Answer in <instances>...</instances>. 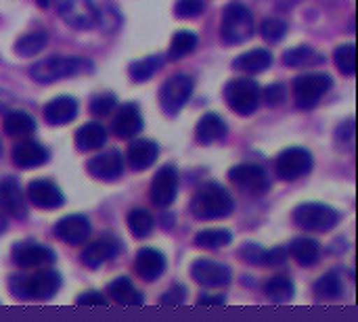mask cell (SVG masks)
Listing matches in <instances>:
<instances>
[{"label":"cell","mask_w":358,"mask_h":322,"mask_svg":"<svg viewBox=\"0 0 358 322\" xmlns=\"http://www.w3.org/2000/svg\"><path fill=\"white\" fill-rule=\"evenodd\" d=\"M61 275L57 270L50 268H42L34 275H13L8 279V287L10 293L17 300H38V302H46L50 300L59 289H61Z\"/></svg>","instance_id":"obj_1"},{"label":"cell","mask_w":358,"mask_h":322,"mask_svg":"<svg viewBox=\"0 0 358 322\" xmlns=\"http://www.w3.org/2000/svg\"><path fill=\"white\" fill-rule=\"evenodd\" d=\"M233 210H235V201H233L231 193L224 186H220L218 182L203 184L191 201V212L201 220L227 218L233 214Z\"/></svg>","instance_id":"obj_2"},{"label":"cell","mask_w":358,"mask_h":322,"mask_svg":"<svg viewBox=\"0 0 358 322\" xmlns=\"http://www.w3.org/2000/svg\"><path fill=\"white\" fill-rule=\"evenodd\" d=\"M92 69V63L82 57H48L29 67V75L40 84L59 82L65 78H73L78 73H86Z\"/></svg>","instance_id":"obj_3"},{"label":"cell","mask_w":358,"mask_h":322,"mask_svg":"<svg viewBox=\"0 0 358 322\" xmlns=\"http://www.w3.org/2000/svg\"><path fill=\"white\" fill-rule=\"evenodd\" d=\"M256 23H254V15L245 4L239 2H231L224 13H222V25H220V36L224 44H241L245 40H250L254 36Z\"/></svg>","instance_id":"obj_4"},{"label":"cell","mask_w":358,"mask_h":322,"mask_svg":"<svg viewBox=\"0 0 358 322\" xmlns=\"http://www.w3.org/2000/svg\"><path fill=\"white\" fill-rule=\"evenodd\" d=\"M342 220V214L325 203H302L294 210V222L310 233H327L336 228Z\"/></svg>","instance_id":"obj_5"},{"label":"cell","mask_w":358,"mask_h":322,"mask_svg":"<svg viewBox=\"0 0 358 322\" xmlns=\"http://www.w3.org/2000/svg\"><path fill=\"white\" fill-rule=\"evenodd\" d=\"M224 98H227V105L239 113V115H252L260 101H262V90L260 86L250 80V78H237V80H231L224 88Z\"/></svg>","instance_id":"obj_6"},{"label":"cell","mask_w":358,"mask_h":322,"mask_svg":"<svg viewBox=\"0 0 358 322\" xmlns=\"http://www.w3.org/2000/svg\"><path fill=\"white\" fill-rule=\"evenodd\" d=\"M331 86L334 80L327 73H302L294 80V101L300 109H313Z\"/></svg>","instance_id":"obj_7"},{"label":"cell","mask_w":358,"mask_h":322,"mask_svg":"<svg viewBox=\"0 0 358 322\" xmlns=\"http://www.w3.org/2000/svg\"><path fill=\"white\" fill-rule=\"evenodd\" d=\"M310 170H313V155H310V151H306L302 147L285 149L275 159V174L279 180H285V182H294L302 176H306Z\"/></svg>","instance_id":"obj_8"},{"label":"cell","mask_w":358,"mask_h":322,"mask_svg":"<svg viewBox=\"0 0 358 322\" xmlns=\"http://www.w3.org/2000/svg\"><path fill=\"white\" fill-rule=\"evenodd\" d=\"M191 92H193V80L189 75L176 73V75L168 78L159 90V105H162L164 113L176 115L187 105Z\"/></svg>","instance_id":"obj_9"},{"label":"cell","mask_w":358,"mask_h":322,"mask_svg":"<svg viewBox=\"0 0 358 322\" xmlns=\"http://www.w3.org/2000/svg\"><path fill=\"white\" fill-rule=\"evenodd\" d=\"M63 21L76 29H90L99 23V8L92 0H55Z\"/></svg>","instance_id":"obj_10"},{"label":"cell","mask_w":358,"mask_h":322,"mask_svg":"<svg viewBox=\"0 0 358 322\" xmlns=\"http://www.w3.org/2000/svg\"><path fill=\"white\" fill-rule=\"evenodd\" d=\"M229 180H231L235 186H239L241 191L252 193V195L266 193V189L271 186L268 174H266L264 168L258 166V163H241V166L231 168Z\"/></svg>","instance_id":"obj_11"},{"label":"cell","mask_w":358,"mask_h":322,"mask_svg":"<svg viewBox=\"0 0 358 322\" xmlns=\"http://www.w3.org/2000/svg\"><path fill=\"white\" fill-rule=\"evenodd\" d=\"M191 277L195 279V283H199L201 287H208V289H220V287H227L233 279V272L229 266L220 264V262H214V260H208V258H201V260H195L193 266H191Z\"/></svg>","instance_id":"obj_12"},{"label":"cell","mask_w":358,"mask_h":322,"mask_svg":"<svg viewBox=\"0 0 358 322\" xmlns=\"http://www.w3.org/2000/svg\"><path fill=\"white\" fill-rule=\"evenodd\" d=\"M86 170L96 180L113 182V180H117L124 174V155L117 149L99 153V155L90 157V161L86 163Z\"/></svg>","instance_id":"obj_13"},{"label":"cell","mask_w":358,"mask_h":322,"mask_svg":"<svg viewBox=\"0 0 358 322\" xmlns=\"http://www.w3.org/2000/svg\"><path fill=\"white\" fill-rule=\"evenodd\" d=\"M178 193V174L174 166H162L151 180V201L157 207H168L174 203Z\"/></svg>","instance_id":"obj_14"},{"label":"cell","mask_w":358,"mask_h":322,"mask_svg":"<svg viewBox=\"0 0 358 322\" xmlns=\"http://www.w3.org/2000/svg\"><path fill=\"white\" fill-rule=\"evenodd\" d=\"M13 260L21 268H44L55 262V251L46 245L25 241L15 245L13 249Z\"/></svg>","instance_id":"obj_15"},{"label":"cell","mask_w":358,"mask_h":322,"mask_svg":"<svg viewBox=\"0 0 358 322\" xmlns=\"http://www.w3.org/2000/svg\"><path fill=\"white\" fill-rule=\"evenodd\" d=\"M27 199L31 201V205H36L40 210H57L65 203L61 189L48 178L31 180L27 186Z\"/></svg>","instance_id":"obj_16"},{"label":"cell","mask_w":358,"mask_h":322,"mask_svg":"<svg viewBox=\"0 0 358 322\" xmlns=\"http://www.w3.org/2000/svg\"><path fill=\"white\" fill-rule=\"evenodd\" d=\"M90 222L82 214H71L55 224V235L67 245H82L90 237Z\"/></svg>","instance_id":"obj_17"},{"label":"cell","mask_w":358,"mask_h":322,"mask_svg":"<svg viewBox=\"0 0 358 322\" xmlns=\"http://www.w3.org/2000/svg\"><path fill=\"white\" fill-rule=\"evenodd\" d=\"M13 163L21 170H31V168H40L48 161V149L36 140L23 138L13 147Z\"/></svg>","instance_id":"obj_18"},{"label":"cell","mask_w":358,"mask_h":322,"mask_svg":"<svg viewBox=\"0 0 358 322\" xmlns=\"http://www.w3.org/2000/svg\"><path fill=\"white\" fill-rule=\"evenodd\" d=\"M0 207L13 218H25L27 205H25V195L17 178L6 176L0 182Z\"/></svg>","instance_id":"obj_19"},{"label":"cell","mask_w":358,"mask_h":322,"mask_svg":"<svg viewBox=\"0 0 358 322\" xmlns=\"http://www.w3.org/2000/svg\"><path fill=\"white\" fill-rule=\"evenodd\" d=\"M120 249H122V245H120V241L115 237L103 235L101 239H96L94 243H90L82 251V264L88 266V268H99L107 260H113L120 254Z\"/></svg>","instance_id":"obj_20"},{"label":"cell","mask_w":358,"mask_h":322,"mask_svg":"<svg viewBox=\"0 0 358 322\" xmlns=\"http://www.w3.org/2000/svg\"><path fill=\"white\" fill-rule=\"evenodd\" d=\"M166 270V258L162 251L153 249V247H145L136 254V260H134V272L151 283V281H157Z\"/></svg>","instance_id":"obj_21"},{"label":"cell","mask_w":358,"mask_h":322,"mask_svg":"<svg viewBox=\"0 0 358 322\" xmlns=\"http://www.w3.org/2000/svg\"><path fill=\"white\" fill-rule=\"evenodd\" d=\"M143 130V115L134 103H126L117 109L113 117V132L120 138H132Z\"/></svg>","instance_id":"obj_22"},{"label":"cell","mask_w":358,"mask_h":322,"mask_svg":"<svg viewBox=\"0 0 358 322\" xmlns=\"http://www.w3.org/2000/svg\"><path fill=\"white\" fill-rule=\"evenodd\" d=\"M78 115V101L71 96H57L44 107V119L50 126H65Z\"/></svg>","instance_id":"obj_23"},{"label":"cell","mask_w":358,"mask_h":322,"mask_svg":"<svg viewBox=\"0 0 358 322\" xmlns=\"http://www.w3.org/2000/svg\"><path fill=\"white\" fill-rule=\"evenodd\" d=\"M157 153H159L157 142H153L149 138H136L128 147V163L132 170H147L155 163Z\"/></svg>","instance_id":"obj_24"},{"label":"cell","mask_w":358,"mask_h":322,"mask_svg":"<svg viewBox=\"0 0 358 322\" xmlns=\"http://www.w3.org/2000/svg\"><path fill=\"white\" fill-rule=\"evenodd\" d=\"M227 134V124L218 113H206L195 128V138L201 145H212Z\"/></svg>","instance_id":"obj_25"},{"label":"cell","mask_w":358,"mask_h":322,"mask_svg":"<svg viewBox=\"0 0 358 322\" xmlns=\"http://www.w3.org/2000/svg\"><path fill=\"white\" fill-rule=\"evenodd\" d=\"M107 142V130L103 124L99 122H90L84 124L78 132H76V147L80 151H96Z\"/></svg>","instance_id":"obj_26"},{"label":"cell","mask_w":358,"mask_h":322,"mask_svg":"<svg viewBox=\"0 0 358 322\" xmlns=\"http://www.w3.org/2000/svg\"><path fill=\"white\" fill-rule=\"evenodd\" d=\"M287 251L300 266H315L321 260V245L315 239H308V237L294 239Z\"/></svg>","instance_id":"obj_27"},{"label":"cell","mask_w":358,"mask_h":322,"mask_svg":"<svg viewBox=\"0 0 358 322\" xmlns=\"http://www.w3.org/2000/svg\"><path fill=\"white\" fill-rule=\"evenodd\" d=\"M271 63H273V54H271L266 48H254V50H248V52L239 54V57L233 61V67L239 69V71L258 73V71L268 69Z\"/></svg>","instance_id":"obj_28"},{"label":"cell","mask_w":358,"mask_h":322,"mask_svg":"<svg viewBox=\"0 0 358 322\" xmlns=\"http://www.w3.org/2000/svg\"><path fill=\"white\" fill-rule=\"evenodd\" d=\"M109 298L122 306H143V302H145L143 293L126 277H120L109 285Z\"/></svg>","instance_id":"obj_29"},{"label":"cell","mask_w":358,"mask_h":322,"mask_svg":"<svg viewBox=\"0 0 358 322\" xmlns=\"http://www.w3.org/2000/svg\"><path fill=\"white\" fill-rule=\"evenodd\" d=\"M2 128L6 132V136H10V138H27L34 134L36 122L25 111H10L2 122Z\"/></svg>","instance_id":"obj_30"},{"label":"cell","mask_w":358,"mask_h":322,"mask_svg":"<svg viewBox=\"0 0 358 322\" xmlns=\"http://www.w3.org/2000/svg\"><path fill=\"white\" fill-rule=\"evenodd\" d=\"M197 34L195 31H189V29H180L172 36V42H170V48H168V57L170 61H180L185 59L187 54H191L195 48H197Z\"/></svg>","instance_id":"obj_31"},{"label":"cell","mask_w":358,"mask_h":322,"mask_svg":"<svg viewBox=\"0 0 358 322\" xmlns=\"http://www.w3.org/2000/svg\"><path fill=\"white\" fill-rule=\"evenodd\" d=\"M164 67V57L162 54H149L145 59H138L134 63H130L128 73L134 82H147L151 80L159 69Z\"/></svg>","instance_id":"obj_32"},{"label":"cell","mask_w":358,"mask_h":322,"mask_svg":"<svg viewBox=\"0 0 358 322\" xmlns=\"http://www.w3.org/2000/svg\"><path fill=\"white\" fill-rule=\"evenodd\" d=\"M231 241H233V235L227 228H206V230L197 233V237H195V245L201 249H220V247L229 245Z\"/></svg>","instance_id":"obj_33"},{"label":"cell","mask_w":358,"mask_h":322,"mask_svg":"<svg viewBox=\"0 0 358 322\" xmlns=\"http://www.w3.org/2000/svg\"><path fill=\"white\" fill-rule=\"evenodd\" d=\"M266 295H268V300L271 302H275V304H287V302H292V298H294V283L287 279V277H273V279H268V283H266Z\"/></svg>","instance_id":"obj_34"},{"label":"cell","mask_w":358,"mask_h":322,"mask_svg":"<svg viewBox=\"0 0 358 322\" xmlns=\"http://www.w3.org/2000/svg\"><path fill=\"white\" fill-rule=\"evenodd\" d=\"M153 226H155V220H153V216H151L147 210L136 207V210H132V212L128 214V228H130V233H132L136 239L149 237V235L153 233Z\"/></svg>","instance_id":"obj_35"},{"label":"cell","mask_w":358,"mask_h":322,"mask_svg":"<svg viewBox=\"0 0 358 322\" xmlns=\"http://www.w3.org/2000/svg\"><path fill=\"white\" fill-rule=\"evenodd\" d=\"M44 46H46V34L44 31H29L15 42V52L21 57H31V54H38Z\"/></svg>","instance_id":"obj_36"},{"label":"cell","mask_w":358,"mask_h":322,"mask_svg":"<svg viewBox=\"0 0 358 322\" xmlns=\"http://www.w3.org/2000/svg\"><path fill=\"white\" fill-rule=\"evenodd\" d=\"M315 291H317V295L323 298V300H336V298L342 295L344 285H342V279L338 277V272H327V275H323V277L317 281Z\"/></svg>","instance_id":"obj_37"},{"label":"cell","mask_w":358,"mask_h":322,"mask_svg":"<svg viewBox=\"0 0 358 322\" xmlns=\"http://www.w3.org/2000/svg\"><path fill=\"white\" fill-rule=\"evenodd\" d=\"M317 61H321V59L317 57V52L310 46H296L283 54V63L287 67H304V65H310Z\"/></svg>","instance_id":"obj_38"},{"label":"cell","mask_w":358,"mask_h":322,"mask_svg":"<svg viewBox=\"0 0 358 322\" xmlns=\"http://www.w3.org/2000/svg\"><path fill=\"white\" fill-rule=\"evenodd\" d=\"M336 65L344 75H355V71H357V46L355 44H342L336 50Z\"/></svg>","instance_id":"obj_39"},{"label":"cell","mask_w":358,"mask_h":322,"mask_svg":"<svg viewBox=\"0 0 358 322\" xmlns=\"http://www.w3.org/2000/svg\"><path fill=\"white\" fill-rule=\"evenodd\" d=\"M260 34L268 40V42H281L287 34V23L283 19H275V17H268L262 21L260 25Z\"/></svg>","instance_id":"obj_40"},{"label":"cell","mask_w":358,"mask_h":322,"mask_svg":"<svg viewBox=\"0 0 358 322\" xmlns=\"http://www.w3.org/2000/svg\"><path fill=\"white\" fill-rule=\"evenodd\" d=\"M115 105H117L115 96H113L111 92H103V94H96V96L90 101V111H92V115H96V117H105V115H109V113L115 109Z\"/></svg>","instance_id":"obj_41"},{"label":"cell","mask_w":358,"mask_h":322,"mask_svg":"<svg viewBox=\"0 0 358 322\" xmlns=\"http://www.w3.org/2000/svg\"><path fill=\"white\" fill-rule=\"evenodd\" d=\"M203 8H206L203 0H178L174 6V13L180 19H193V17H199Z\"/></svg>","instance_id":"obj_42"},{"label":"cell","mask_w":358,"mask_h":322,"mask_svg":"<svg viewBox=\"0 0 358 322\" xmlns=\"http://www.w3.org/2000/svg\"><path fill=\"white\" fill-rule=\"evenodd\" d=\"M239 256H241L248 264H252V266H262V264H266V249H262V247L256 245V243H245V245L239 249Z\"/></svg>","instance_id":"obj_43"},{"label":"cell","mask_w":358,"mask_h":322,"mask_svg":"<svg viewBox=\"0 0 358 322\" xmlns=\"http://www.w3.org/2000/svg\"><path fill=\"white\" fill-rule=\"evenodd\" d=\"M262 98L271 105V107H277L285 101V88L281 84H273L268 86L264 92H262Z\"/></svg>","instance_id":"obj_44"},{"label":"cell","mask_w":358,"mask_h":322,"mask_svg":"<svg viewBox=\"0 0 358 322\" xmlns=\"http://www.w3.org/2000/svg\"><path fill=\"white\" fill-rule=\"evenodd\" d=\"M185 298H187V291L178 285V287H172L168 293H164L162 295V304L164 306H182V302H185Z\"/></svg>","instance_id":"obj_45"},{"label":"cell","mask_w":358,"mask_h":322,"mask_svg":"<svg viewBox=\"0 0 358 322\" xmlns=\"http://www.w3.org/2000/svg\"><path fill=\"white\" fill-rule=\"evenodd\" d=\"M78 306H107V298L96 291H86L78 298Z\"/></svg>","instance_id":"obj_46"},{"label":"cell","mask_w":358,"mask_h":322,"mask_svg":"<svg viewBox=\"0 0 358 322\" xmlns=\"http://www.w3.org/2000/svg\"><path fill=\"white\" fill-rule=\"evenodd\" d=\"M287 258H289L287 247H275V249L266 251V264H271V266H279V264L287 262Z\"/></svg>","instance_id":"obj_47"},{"label":"cell","mask_w":358,"mask_h":322,"mask_svg":"<svg viewBox=\"0 0 358 322\" xmlns=\"http://www.w3.org/2000/svg\"><path fill=\"white\" fill-rule=\"evenodd\" d=\"M199 306H222L224 304V295H201L199 298V302H197Z\"/></svg>","instance_id":"obj_48"},{"label":"cell","mask_w":358,"mask_h":322,"mask_svg":"<svg viewBox=\"0 0 358 322\" xmlns=\"http://www.w3.org/2000/svg\"><path fill=\"white\" fill-rule=\"evenodd\" d=\"M2 230H6V218L0 214V233H2Z\"/></svg>","instance_id":"obj_49"},{"label":"cell","mask_w":358,"mask_h":322,"mask_svg":"<svg viewBox=\"0 0 358 322\" xmlns=\"http://www.w3.org/2000/svg\"><path fill=\"white\" fill-rule=\"evenodd\" d=\"M36 2H38V4H40V6H42V8H46V6H48V2H50V0H36Z\"/></svg>","instance_id":"obj_50"}]
</instances>
